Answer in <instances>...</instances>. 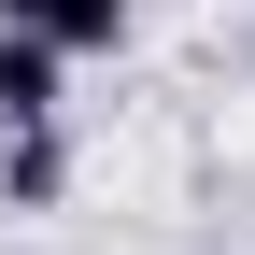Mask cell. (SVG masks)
I'll list each match as a JSON object with an SVG mask.
<instances>
[{"instance_id":"6da1fadb","label":"cell","mask_w":255,"mask_h":255,"mask_svg":"<svg viewBox=\"0 0 255 255\" xmlns=\"http://www.w3.org/2000/svg\"><path fill=\"white\" fill-rule=\"evenodd\" d=\"M57 85H71V57L43 28H0V128H57Z\"/></svg>"},{"instance_id":"7a4b0ae2","label":"cell","mask_w":255,"mask_h":255,"mask_svg":"<svg viewBox=\"0 0 255 255\" xmlns=\"http://www.w3.org/2000/svg\"><path fill=\"white\" fill-rule=\"evenodd\" d=\"M0 28H43L57 57H114L128 43V0H0Z\"/></svg>"},{"instance_id":"3957f363","label":"cell","mask_w":255,"mask_h":255,"mask_svg":"<svg viewBox=\"0 0 255 255\" xmlns=\"http://www.w3.org/2000/svg\"><path fill=\"white\" fill-rule=\"evenodd\" d=\"M57 184H71V156H57V128H0V199H14V213H43Z\"/></svg>"}]
</instances>
